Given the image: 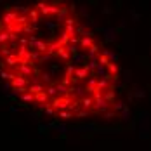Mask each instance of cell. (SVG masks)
I'll use <instances>...</instances> for the list:
<instances>
[{
	"instance_id": "6da1fadb",
	"label": "cell",
	"mask_w": 151,
	"mask_h": 151,
	"mask_svg": "<svg viewBox=\"0 0 151 151\" xmlns=\"http://www.w3.org/2000/svg\"><path fill=\"white\" fill-rule=\"evenodd\" d=\"M37 11H40L45 17H49V16H56L58 14V12H59V7H54V5L45 4V2H38V4H37Z\"/></svg>"
},
{
	"instance_id": "7a4b0ae2",
	"label": "cell",
	"mask_w": 151,
	"mask_h": 151,
	"mask_svg": "<svg viewBox=\"0 0 151 151\" xmlns=\"http://www.w3.org/2000/svg\"><path fill=\"white\" fill-rule=\"evenodd\" d=\"M70 104V99L68 97H54L50 106L56 109V111H66V108Z\"/></svg>"
},
{
	"instance_id": "3957f363",
	"label": "cell",
	"mask_w": 151,
	"mask_h": 151,
	"mask_svg": "<svg viewBox=\"0 0 151 151\" xmlns=\"http://www.w3.org/2000/svg\"><path fill=\"white\" fill-rule=\"evenodd\" d=\"M92 109L97 111V113H106V111L109 109V103L106 101L104 97H97V99H94V106H92Z\"/></svg>"
},
{
	"instance_id": "277c9868",
	"label": "cell",
	"mask_w": 151,
	"mask_h": 151,
	"mask_svg": "<svg viewBox=\"0 0 151 151\" xmlns=\"http://www.w3.org/2000/svg\"><path fill=\"white\" fill-rule=\"evenodd\" d=\"M26 85H28V78H24V76H21V75L14 76V80H12V87L21 89V87H26Z\"/></svg>"
},
{
	"instance_id": "5b68a950",
	"label": "cell",
	"mask_w": 151,
	"mask_h": 151,
	"mask_svg": "<svg viewBox=\"0 0 151 151\" xmlns=\"http://www.w3.org/2000/svg\"><path fill=\"white\" fill-rule=\"evenodd\" d=\"M16 21H17V14L16 12H5L4 14V24H7V26L12 28V24H14Z\"/></svg>"
},
{
	"instance_id": "8992f818",
	"label": "cell",
	"mask_w": 151,
	"mask_h": 151,
	"mask_svg": "<svg viewBox=\"0 0 151 151\" xmlns=\"http://www.w3.org/2000/svg\"><path fill=\"white\" fill-rule=\"evenodd\" d=\"M17 71H19V75L21 76H30L31 73H33V68H31V64H19L17 66Z\"/></svg>"
},
{
	"instance_id": "52a82bcc",
	"label": "cell",
	"mask_w": 151,
	"mask_h": 151,
	"mask_svg": "<svg viewBox=\"0 0 151 151\" xmlns=\"http://www.w3.org/2000/svg\"><path fill=\"white\" fill-rule=\"evenodd\" d=\"M28 92L33 94V96H37V94H40V92H45V89H44L42 83H31L30 87H28Z\"/></svg>"
},
{
	"instance_id": "ba28073f",
	"label": "cell",
	"mask_w": 151,
	"mask_h": 151,
	"mask_svg": "<svg viewBox=\"0 0 151 151\" xmlns=\"http://www.w3.org/2000/svg\"><path fill=\"white\" fill-rule=\"evenodd\" d=\"M80 106H83V109H85V111H91L92 106H94V99L89 97V96H85V97L80 101Z\"/></svg>"
},
{
	"instance_id": "9c48e42d",
	"label": "cell",
	"mask_w": 151,
	"mask_h": 151,
	"mask_svg": "<svg viewBox=\"0 0 151 151\" xmlns=\"http://www.w3.org/2000/svg\"><path fill=\"white\" fill-rule=\"evenodd\" d=\"M5 64H7V66H19L21 61H19V58H17L16 54H11V56L5 58Z\"/></svg>"
},
{
	"instance_id": "30bf717a",
	"label": "cell",
	"mask_w": 151,
	"mask_h": 151,
	"mask_svg": "<svg viewBox=\"0 0 151 151\" xmlns=\"http://www.w3.org/2000/svg\"><path fill=\"white\" fill-rule=\"evenodd\" d=\"M89 75V70H87V66H83V68H76L75 70V76L78 80H83V78H87Z\"/></svg>"
},
{
	"instance_id": "8fae6325",
	"label": "cell",
	"mask_w": 151,
	"mask_h": 151,
	"mask_svg": "<svg viewBox=\"0 0 151 151\" xmlns=\"http://www.w3.org/2000/svg\"><path fill=\"white\" fill-rule=\"evenodd\" d=\"M80 45L83 47V49H91V47L94 45V38H89V37L80 38Z\"/></svg>"
},
{
	"instance_id": "7c38bea8",
	"label": "cell",
	"mask_w": 151,
	"mask_h": 151,
	"mask_svg": "<svg viewBox=\"0 0 151 151\" xmlns=\"http://www.w3.org/2000/svg\"><path fill=\"white\" fill-rule=\"evenodd\" d=\"M109 87V83H108V80H104V78H101V80H97V83H96V91H104V89H108Z\"/></svg>"
},
{
	"instance_id": "4fadbf2b",
	"label": "cell",
	"mask_w": 151,
	"mask_h": 151,
	"mask_svg": "<svg viewBox=\"0 0 151 151\" xmlns=\"http://www.w3.org/2000/svg\"><path fill=\"white\" fill-rule=\"evenodd\" d=\"M35 101H37V103H40V104H47L49 97H47L45 92H40V94H37V96H35Z\"/></svg>"
},
{
	"instance_id": "5bb4252c",
	"label": "cell",
	"mask_w": 151,
	"mask_h": 151,
	"mask_svg": "<svg viewBox=\"0 0 151 151\" xmlns=\"http://www.w3.org/2000/svg\"><path fill=\"white\" fill-rule=\"evenodd\" d=\"M54 87H56V91H58L59 96H64V97H66V96L70 94V92H68V87H64L63 83H58V85H54Z\"/></svg>"
},
{
	"instance_id": "9a60e30c",
	"label": "cell",
	"mask_w": 151,
	"mask_h": 151,
	"mask_svg": "<svg viewBox=\"0 0 151 151\" xmlns=\"http://www.w3.org/2000/svg\"><path fill=\"white\" fill-rule=\"evenodd\" d=\"M108 70H109V75L116 76V73H118V64L116 63H109L108 64Z\"/></svg>"
},
{
	"instance_id": "2e32d148",
	"label": "cell",
	"mask_w": 151,
	"mask_h": 151,
	"mask_svg": "<svg viewBox=\"0 0 151 151\" xmlns=\"http://www.w3.org/2000/svg\"><path fill=\"white\" fill-rule=\"evenodd\" d=\"M21 99H23L24 103H33V101H35V96L30 94V92H24V94H21Z\"/></svg>"
},
{
	"instance_id": "e0dca14e",
	"label": "cell",
	"mask_w": 151,
	"mask_h": 151,
	"mask_svg": "<svg viewBox=\"0 0 151 151\" xmlns=\"http://www.w3.org/2000/svg\"><path fill=\"white\" fill-rule=\"evenodd\" d=\"M58 56H61L63 59H70V52H68L66 47H61L59 50H58Z\"/></svg>"
},
{
	"instance_id": "ac0fdd59",
	"label": "cell",
	"mask_w": 151,
	"mask_h": 151,
	"mask_svg": "<svg viewBox=\"0 0 151 151\" xmlns=\"http://www.w3.org/2000/svg\"><path fill=\"white\" fill-rule=\"evenodd\" d=\"M58 118H63V120H68V118H73V115L70 111H58Z\"/></svg>"
},
{
	"instance_id": "d6986e66",
	"label": "cell",
	"mask_w": 151,
	"mask_h": 151,
	"mask_svg": "<svg viewBox=\"0 0 151 151\" xmlns=\"http://www.w3.org/2000/svg\"><path fill=\"white\" fill-rule=\"evenodd\" d=\"M28 17H30L31 23H37V21H38V12H37V9H31L30 14H28Z\"/></svg>"
},
{
	"instance_id": "ffe728a7",
	"label": "cell",
	"mask_w": 151,
	"mask_h": 151,
	"mask_svg": "<svg viewBox=\"0 0 151 151\" xmlns=\"http://www.w3.org/2000/svg\"><path fill=\"white\" fill-rule=\"evenodd\" d=\"M0 76H2L4 80H11V82H12L16 75H14V73H9V71H0Z\"/></svg>"
},
{
	"instance_id": "44dd1931",
	"label": "cell",
	"mask_w": 151,
	"mask_h": 151,
	"mask_svg": "<svg viewBox=\"0 0 151 151\" xmlns=\"http://www.w3.org/2000/svg\"><path fill=\"white\" fill-rule=\"evenodd\" d=\"M97 63H99V66H108V64H109V61H108V58H106V56L103 54V52L99 54V61H97Z\"/></svg>"
},
{
	"instance_id": "7402d4cb",
	"label": "cell",
	"mask_w": 151,
	"mask_h": 151,
	"mask_svg": "<svg viewBox=\"0 0 151 151\" xmlns=\"http://www.w3.org/2000/svg\"><path fill=\"white\" fill-rule=\"evenodd\" d=\"M9 35H11L9 31H0V44H4V45H5V42L9 40Z\"/></svg>"
},
{
	"instance_id": "603a6c76",
	"label": "cell",
	"mask_w": 151,
	"mask_h": 151,
	"mask_svg": "<svg viewBox=\"0 0 151 151\" xmlns=\"http://www.w3.org/2000/svg\"><path fill=\"white\" fill-rule=\"evenodd\" d=\"M68 42H70V35H66V33H63V35H61V38H59V42H58V44H59L61 47L64 45V44H68Z\"/></svg>"
},
{
	"instance_id": "cb8c5ba5",
	"label": "cell",
	"mask_w": 151,
	"mask_h": 151,
	"mask_svg": "<svg viewBox=\"0 0 151 151\" xmlns=\"http://www.w3.org/2000/svg\"><path fill=\"white\" fill-rule=\"evenodd\" d=\"M78 108H80V103H76V101H75V103H70L66 109H68V111L71 113V111H78Z\"/></svg>"
},
{
	"instance_id": "d4e9b609",
	"label": "cell",
	"mask_w": 151,
	"mask_h": 151,
	"mask_svg": "<svg viewBox=\"0 0 151 151\" xmlns=\"http://www.w3.org/2000/svg\"><path fill=\"white\" fill-rule=\"evenodd\" d=\"M47 97H54V96H58V91H56V87H54V85H50V87H49V89H47Z\"/></svg>"
},
{
	"instance_id": "484cf974",
	"label": "cell",
	"mask_w": 151,
	"mask_h": 151,
	"mask_svg": "<svg viewBox=\"0 0 151 151\" xmlns=\"http://www.w3.org/2000/svg\"><path fill=\"white\" fill-rule=\"evenodd\" d=\"M0 54H2V56H11V54H14V52H12L11 49H7V45H2L0 47Z\"/></svg>"
},
{
	"instance_id": "4316f807",
	"label": "cell",
	"mask_w": 151,
	"mask_h": 151,
	"mask_svg": "<svg viewBox=\"0 0 151 151\" xmlns=\"http://www.w3.org/2000/svg\"><path fill=\"white\" fill-rule=\"evenodd\" d=\"M96 54H97V45L94 44V45L89 49V58H91V59H94V56H96Z\"/></svg>"
},
{
	"instance_id": "83f0119b",
	"label": "cell",
	"mask_w": 151,
	"mask_h": 151,
	"mask_svg": "<svg viewBox=\"0 0 151 151\" xmlns=\"http://www.w3.org/2000/svg\"><path fill=\"white\" fill-rule=\"evenodd\" d=\"M104 118L106 120H113V118H116V113H115V111H106Z\"/></svg>"
},
{
	"instance_id": "f1b7e54d",
	"label": "cell",
	"mask_w": 151,
	"mask_h": 151,
	"mask_svg": "<svg viewBox=\"0 0 151 151\" xmlns=\"http://www.w3.org/2000/svg\"><path fill=\"white\" fill-rule=\"evenodd\" d=\"M89 113H91V111H85V109H80V111H76V116H78V118H85V116H89Z\"/></svg>"
},
{
	"instance_id": "f546056e",
	"label": "cell",
	"mask_w": 151,
	"mask_h": 151,
	"mask_svg": "<svg viewBox=\"0 0 151 151\" xmlns=\"http://www.w3.org/2000/svg\"><path fill=\"white\" fill-rule=\"evenodd\" d=\"M103 97H104L106 101H111V99H113V97H115V92H113V91L106 92V94H103Z\"/></svg>"
},
{
	"instance_id": "4dcf8cb0",
	"label": "cell",
	"mask_w": 151,
	"mask_h": 151,
	"mask_svg": "<svg viewBox=\"0 0 151 151\" xmlns=\"http://www.w3.org/2000/svg\"><path fill=\"white\" fill-rule=\"evenodd\" d=\"M61 83H63V85H64V87H68V85H71V83H73V78H68V76H64V78H63V82H61Z\"/></svg>"
},
{
	"instance_id": "1f68e13d",
	"label": "cell",
	"mask_w": 151,
	"mask_h": 151,
	"mask_svg": "<svg viewBox=\"0 0 151 151\" xmlns=\"http://www.w3.org/2000/svg\"><path fill=\"white\" fill-rule=\"evenodd\" d=\"M44 109H45V113H47V115H54V111H56V109H54L52 106L49 104V103L45 104V108H44Z\"/></svg>"
},
{
	"instance_id": "d6a6232c",
	"label": "cell",
	"mask_w": 151,
	"mask_h": 151,
	"mask_svg": "<svg viewBox=\"0 0 151 151\" xmlns=\"http://www.w3.org/2000/svg\"><path fill=\"white\" fill-rule=\"evenodd\" d=\"M73 73H75V68H73V66H68V71H66V76H68V78H73Z\"/></svg>"
},
{
	"instance_id": "836d02e7",
	"label": "cell",
	"mask_w": 151,
	"mask_h": 151,
	"mask_svg": "<svg viewBox=\"0 0 151 151\" xmlns=\"http://www.w3.org/2000/svg\"><path fill=\"white\" fill-rule=\"evenodd\" d=\"M122 116H123V120H129V116H130V113H129V108H123V113H122Z\"/></svg>"
},
{
	"instance_id": "e575fe53",
	"label": "cell",
	"mask_w": 151,
	"mask_h": 151,
	"mask_svg": "<svg viewBox=\"0 0 151 151\" xmlns=\"http://www.w3.org/2000/svg\"><path fill=\"white\" fill-rule=\"evenodd\" d=\"M42 80L47 82V83H50V75H49V73H42Z\"/></svg>"
},
{
	"instance_id": "d590c367",
	"label": "cell",
	"mask_w": 151,
	"mask_h": 151,
	"mask_svg": "<svg viewBox=\"0 0 151 151\" xmlns=\"http://www.w3.org/2000/svg\"><path fill=\"white\" fill-rule=\"evenodd\" d=\"M96 83H97L96 78H91V80H89V87H91V89H96Z\"/></svg>"
},
{
	"instance_id": "8d00e7d4",
	"label": "cell",
	"mask_w": 151,
	"mask_h": 151,
	"mask_svg": "<svg viewBox=\"0 0 151 151\" xmlns=\"http://www.w3.org/2000/svg\"><path fill=\"white\" fill-rule=\"evenodd\" d=\"M96 68H97V73H99V75H103V73H104V66H99V64H97Z\"/></svg>"
},
{
	"instance_id": "74e56055",
	"label": "cell",
	"mask_w": 151,
	"mask_h": 151,
	"mask_svg": "<svg viewBox=\"0 0 151 151\" xmlns=\"http://www.w3.org/2000/svg\"><path fill=\"white\" fill-rule=\"evenodd\" d=\"M123 108H125L123 103H116V104H115V109H123Z\"/></svg>"
}]
</instances>
